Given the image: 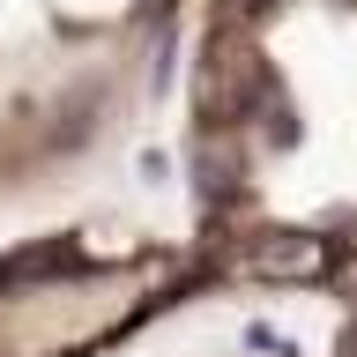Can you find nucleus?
I'll return each mask as SVG.
<instances>
[{
    "label": "nucleus",
    "mask_w": 357,
    "mask_h": 357,
    "mask_svg": "<svg viewBox=\"0 0 357 357\" xmlns=\"http://www.w3.org/2000/svg\"><path fill=\"white\" fill-rule=\"evenodd\" d=\"M201 245L357 268V0H216L194 60Z\"/></svg>",
    "instance_id": "obj_1"
}]
</instances>
